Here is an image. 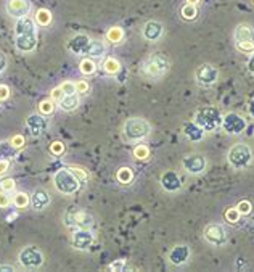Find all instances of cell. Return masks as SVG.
Here are the masks:
<instances>
[{
    "label": "cell",
    "instance_id": "obj_21",
    "mask_svg": "<svg viewBox=\"0 0 254 272\" xmlns=\"http://www.w3.org/2000/svg\"><path fill=\"white\" fill-rule=\"evenodd\" d=\"M162 34V24L159 21H148L145 26H143V36L148 41H158Z\"/></svg>",
    "mask_w": 254,
    "mask_h": 272
},
{
    "label": "cell",
    "instance_id": "obj_33",
    "mask_svg": "<svg viewBox=\"0 0 254 272\" xmlns=\"http://www.w3.org/2000/svg\"><path fill=\"white\" fill-rule=\"evenodd\" d=\"M53 109H55V102L53 100H44L41 102V105H39V113L44 114V116H49L53 113Z\"/></svg>",
    "mask_w": 254,
    "mask_h": 272
},
{
    "label": "cell",
    "instance_id": "obj_42",
    "mask_svg": "<svg viewBox=\"0 0 254 272\" xmlns=\"http://www.w3.org/2000/svg\"><path fill=\"white\" fill-rule=\"evenodd\" d=\"M127 266H126V261L124 260H118V261H114L111 263L108 266V271H114V272H121V271H124Z\"/></svg>",
    "mask_w": 254,
    "mask_h": 272
},
{
    "label": "cell",
    "instance_id": "obj_11",
    "mask_svg": "<svg viewBox=\"0 0 254 272\" xmlns=\"http://www.w3.org/2000/svg\"><path fill=\"white\" fill-rule=\"evenodd\" d=\"M71 243L76 250H87L94 243V234L86 227H79L74 230L73 237H71Z\"/></svg>",
    "mask_w": 254,
    "mask_h": 272
},
{
    "label": "cell",
    "instance_id": "obj_49",
    "mask_svg": "<svg viewBox=\"0 0 254 272\" xmlns=\"http://www.w3.org/2000/svg\"><path fill=\"white\" fill-rule=\"evenodd\" d=\"M5 66H6V58L3 56V54H0V73L5 69Z\"/></svg>",
    "mask_w": 254,
    "mask_h": 272
},
{
    "label": "cell",
    "instance_id": "obj_17",
    "mask_svg": "<svg viewBox=\"0 0 254 272\" xmlns=\"http://www.w3.org/2000/svg\"><path fill=\"white\" fill-rule=\"evenodd\" d=\"M161 185L166 192H177L182 189V179L177 172L166 171L161 176Z\"/></svg>",
    "mask_w": 254,
    "mask_h": 272
},
{
    "label": "cell",
    "instance_id": "obj_6",
    "mask_svg": "<svg viewBox=\"0 0 254 272\" xmlns=\"http://www.w3.org/2000/svg\"><path fill=\"white\" fill-rule=\"evenodd\" d=\"M233 37H235V45L240 52L243 54H251L254 52V29L250 24H238L233 32Z\"/></svg>",
    "mask_w": 254,
    "mask_h": 272
},
{
    "label": "cell",
    "instance_id": "obj_29",
    "mask_svg": "<svg viewBox=\"0 0 254 272\" xmlns=\"http://www.w3.org/2000/svg\"><path fill=\"white\" fill-rule=\"evenodd\" d=\"M106 39L109 42H113V44H119L122 39H124V31H122L119 26H113V28L108 29Z\"/></svg>",
    "mask_w": 254,
    "mask_h": 272
},
{
    "label": "cell",
    "instance_id": "obj_24",
    "mask_svg": "<svg viewBox=\"0 0 254 272\" xmlns=\"http://www.w3.org/2000/svg\"><path fill=\"white\" fill-rule=\"evenodd\" d=\"M105 44L100 42V41H90L89 44V49H87V56L89 58H102L103 55H105Z\"/></svg>",
    "mask_w": 254,
    "mask_h": 272
},
{
    "label": "cell",
    "instance_id": "obj_2",
    "mask_svg": "<svg viewBox=\"0 0 254 272\" xmlns=\"http://www.w3.org/2000/svg\"><path fill=\"white\" fill-rule=\"evenodd\" d=\"M195 122L203 129L204 132L216 131L219 126H222V114L217 108L214 107H204L200 108L195 114Z\"/></svg>",
    "mask_w": 254,
    "mask_h": 272
},
{
    "label": "cell",
    "instance_id": "obj_23",
    "mask_svg": "<svg viewBox=\"0 0 254 272\" xmlns=\"http://www.w3.org/2000/svg\"><path fill=\"white\" fill-rule=\"evenodd\" d=\"M184 134H185V137L188 140L198 142V140L203 139L204 131L197 124V122H187V124L184 126Z\"/></svg>",
    "mask_w": 254,
    "mask_h": 272
},
{
    "label": "cell",
    "instance_id": "obj_1",
    "mask_svg": "<svg viewBox=\"0 0 254 272\" xmlns=\"http://www.w3.org/2000/svg\"><path fill=\"white\" fill-rule=\"evenodd\" d=\"M150 132H152V126L143 118H130L122 126V135L127 142H139L148 137Z\"/></svg>",
    "mask_w": 254,
    "mask_h": 272
},
{
    "label": "cell",
    "instance_id": "obj_38",
    "mask_svg": "<svg viewBox=\"0 0 254 272\" xmlns=\"http://www.w3.org/2000/svg\"><path fill=\"white\" fill-rule=\"evenodd\" d=\"M60 87L64 92V95H73V94L77 92V90H76V82H73V81H64Z\"/></svg>",
    "mask_w": 254,
    "mask_h": 272
},
{
    "label": "cell",
    "instance_id": "obj_4",
    "mask_svg": "<svg viewBox=\"0 0 254 272\" xmlns=\"http://www.w3.org/2000/svg\"><path fill=\"white\" fill-rule=\"evenodd\" d=\"M169 58L161 55V54H154L148 58V60L143 63V74H145L147 77H161L164 76L167 71H169Z\"/></svg>",
    "mask_w": 254,
    "mask_h": 272
},
{
    "label": "cell",
    "instance_id": "obj_37",
    "mask_svg": "<svg viewBox=\"0 0 254 272\" xmlns=\"http://www.w3.org/2000/svg\"><path fill=\"white\" fill-rule=\"evenodd\" d=\"M69 171L74 174V176L81 180V182H86V180L89 179V174L87 171L84 169V167H79V166H69Z\"/></svg>",
    "mask_w": 254,
    "mask_h": 272
},
{
    "label": "cell",
    "instance_id": "obj_28",
    "mask_svg": "<svg viewBox=\"0 0 254 272\" xmlns=\"http://www.w3.org/2000/svg\"><path fill=\"white\" fill-rule=\"evenodd\" d=\"M79 69H81V73L84 76H92L97 71V64H95V61L92 60V58L87 56V58H84V60L81 61Z\"/></svg>",
    "mask_w": 254,
    "mask_h": 272
},
{
    "label": "cell",
    "instance_id": "obj_32",
    "mask_svg": "<svg viewBox=\"0 0 254 272\" xmlns=\"http://www.w3.org/2000/svg\"><path fill=\"white\" fill-rule=\"evenodd\" d=\"M36 21H37L39 26H49L51 23V13L49 10H45V8L37 10V13H36Z\"/></svg>",
    "mask_w": 254,
    "mask_h": 272
},
{
    "label": "cell",
    "instance_id": "obj_9",
    "mask_svg": "<svg viewBox=\"0 0 254 272\" xmlns=\"http://www.w3.org/2000/svg\"><path fill=\"white\" fill-rule=\"evenodd\" d=\"M195 77L201 86H211L219 79V71L212 64H201L195 71Z\"/></svg>",
    "mask_w": 254,
    "mask_h": 272
},
{
    "label": "cell",
    "instance_id": "obj_5",
    "mask_svg": "<svg viewBox=\"0 0 254 272\" xmlns=\"http://www.w3.org/2000/svg\"><path fill=\"white\" fill-rule=\"evenodd\" d=\"M227 160H229V163L233 169H245V167H248L251 163L253 152L246 144H237L230 148Z\"/></svg>",
    "mask_w": 254,
    "mask_h": 272
},
{
    "label": "cell",
    "instance_id": "obj_7",
    "mask_svg": "<svg viewBox=\"0 0 254 272\" xmlns=\"http://www.w3.org/2000/svg\"><path fill=\"white\" fill-rule=\"evenodd\" d=\"M18 261L24 269H37L44 264V255L36 247H26L19 251Z\"/></svg>",
    "mask_w": 254,
    "mask_h": 272
},
{
    "label": "cell",
    "instance_id": "obj_44",
    "mask_svg": "<svg viewBox=\"0 0 254 272\" xmlns=\"http://www.w3.org/2000/svg\"><path fill=\"white\" fill-rule=\"evenodd\" d=\"M11 203V200H10V197H8V193L6 192H0V208H6Z\"/></svg>",
    "mask_w": 254,
    "mask_h": 272
},
{
    "label": "cell",
    "instance_id": "obj_52",
    "mask_svg": "<svg viewBox=\"0 0 254 272\" xmlns=\"http://www.w3.org/2000/svg\"><path fill=\"white\" fill-rule=\"evenodd\" d=\"M187 2H188V3H193V5H195V3L198 2V0H187Z\"/></svg>",
    "mask_w": 254,
    "mask_h": 272
},
{
    "label": "cell",
    "instance_id": "obj_41",
    "mask_svg": "<svg viewBox=\"0 0 254 272\" xmlns=\"http://www.w3.org/2000/svg\"><path fill=\"white\" fill-rule=\"evenodd\" d=\"M0 187H2V190L6 192V193H11L13 190H15V180H13L11 177L2 180V184H0Z\"/></svg>",
    "mask_w": 254,
    "mask_h": 272
},
{
    "label": "cell",
    "instance_id": "obj_27",
    "mask_svg": "<svg viewBox=\"0 0 254 272\" xmlns=\"http://www.w3.org/2000/svg\"><path fill=\"white\" fill-rule=\"evenodd\" d=\"M103 69L106 71L108 74H118L121 71V63L113 56H108L105 61H103Z\"/></svg>",
    "mask_w": 254,
    "mask_h": 272
},
{
    "label": "cell",
    "instance_id": "obj_8",
    "mask_svg": "<svg viewBox=\"0 0 254 272\" xmlns=\"http://www.w3.org/2000/svg\"><path fill=\"white\" fill-rule=\"evenodd\" d=\"M222 127L227 134L238 135L246 129V121L237 113H229L222 116Z\"/></svg>",
    "mask_w": 254,
    "mask_h": 272
},
{
    "label": "cell",
    "instance_id": "obj_45",
    "mask_svg": "<svg viewBox=\"0 0 254 272\" xmlns=\"http://www.w3.org/2000/svg\"><path fill=\"white\" fill-rule=\"evenodd\" d=\"M10 97V87L5 86V84H0V102L6 100Z\"/></svg>",
    "mask_w": 254,
    "mask_h": 272
},
{
    "label": "cell",
    "instance_id": "obj_15",
    "mask_svg": "<svg viewBox=\"0 0 254 272\" xmlns=\"http://www.w3.org/2000/svg\"><path fill=\"white\" fill-rule=\"evenodd\" d=\"M29 10H31L29 0H8L6 2V13L13 18L28 16Z\"/></svg>",
    "mask_w": 254,
    "mask_h": 272
},
{
    "label": "cell",
    "instance_id": "obj_12",
    "mask_svg": "<svg viewBox=\"0 0 254 272\" xmlns=\"http://www.w3.org/2000/svg\"><path fill=\"white\" fill-rule=\"evenodd\" d=\"M182 166H184V169L190 174H201L206 169V158L201 157L198 153L187 155L184 161H182Z\"/></svg>",
    "mask_w": 254,
    "mask_h": 272
},
{
    "label": "cell",
    "instance_id": "obj_48",
    "mask_svg": "<svg viewBox=\"0 0 254 272\" xmlns=\"http://www.w3.org/2000/svg\"><path fill=\"white\" fill-rule=\"evenodd\" d=\"M248 71L254 76V52H251V56L248 60Z\"/></svg>",
    "mask_w": 254,
    "mask_h": 272
},
{
    "label": "cell",
    "instance_id": "obj_43",
    "mask_svg": "<svg viewBox=\"0 0 254 272\" xmlns=\"http://www.w3.org/2000/svg\"><path fill=\"white\" fill-rule=\"evenodd\" d=\"M50 95H51V100H53L55 103H60L63 99H64V92L61 90V87H56V89H53L50 92Z\"/></svg>",
    "mask_w": 254,
    "mask_h": 272
},
{
    "label": "cell",
    "instance_id": "obj_20",
    "mask_svg": "<svg viewBox=\"0 0 254 272\" xmlns=\"http://www.w3.org/2000/svg\"><path fill=\"white\" fill-rule=\"evenodd\" d=\"M50 203V195L47 190L44 189H37L34 190V193H32L31 197V206L34 208L36 211H42L49 206Z\"/></svg>",
    "mask_w": 254,
    "mask_h": 272
},
{
    "label": "cell",
    "instance_id": "obj_3",
    "mask_svg": "<svg viewBox=\"0 0 254 272\" xmlns=\"http://www.w3.org/2000/svg\"><path fill=\"white\" fill-rule=\"evenodd\" d=\"M53 184H55V189L60 193H63V195H73V193H76L81 189L82 182L69 171V167H66V169H58L55 172Z\"/></svg>",
    "mask_w": 254,
    "mask_h": 272
},
{
    "label": "cell",
    "instance_id": "obj_30",
    "mask_svg": "<svg viewBox=\"0 0 254 272\" xmlns=\"http://www.w3.org/2000/svg\"><path fill=\"white\" fill-rule=\"evenodd\" d=\"M180 15L184 19H187V21H192V19H195L198 16V10L193 3H185L184 6H182Z\"/></svg>",
    "mask_w": 254,
    "mask_h": 272
},
{
    "label": "cell",
    "instance_id": "obj_51",
    "mask_svg": "<svg viewBox=\"0 0 254 272\" xmlns=\"http://www.w3.org/2000/svg\"><path fill=\"white\" fill-rule=\"evenodd\" d=\"M248 111H250V114L254 118V99L251 100V103H250V107H248Z\"/></svg>",
    "mask_w": 254,
    "mask_h": 272
},
{
    "label": "cell",
    "instance_id": "obj_50",
    "mask_svg": "<svg viewBox=\"0 0 254 272\" xmlns=\"http://www.w3.org/2000/svg\"><path fill=\"white\" fill-rule=\"evenodd\" d=\"M13 271H15V268L13 266H6V264L0 266V272H13Z\"/></svg>",
    "mask_w": 254,
    "mask_h": 272
},
{
    "label": "cell",
    "instance_id": "obj_18",
    "mask_svg": "<svg viewBox=\"0 0 254 272\" xmlns=\"http://www.w3.org/2000/svg\"><path fill=\"white\" fill-rule=\"evenodd\" d=\"M188 258H190V250H188L187 245H177V247H174L171 250V253H169V261H171L174 266H180V264L187 263Z\"/></svg>",
    "mask_w": 254,
    "mask_h": 272
},
{
    "label": "cell",
    "instance_id": "obj_16",
    "mask_svg": "<svg viewBox=\"0 0 254 272\" xmlns=\"http://www.w3.org/2000/svg\"><path fill=\"white\" fill-rule=\"evenodd\" d=\"M26 127H28V131L32 135H41L45 131V127H47V121H45L44 114L34 113V114L28 116V119H26Z\"/></svg>",
    "mask_w": 254,
    "mask_h": 272
},
{
    "label": "cell",
    "instance_id": "obj_39",
    "mask_svg": "<svg viewBox=\"0 0 254 272\" xmlns=\"http://www.w3.org/2000/svg\"><path fill=\"white\" fill-rule=\"evenodd\" d=\"M24 144H26V140H24V137L21 134L13 135V137L10 139V145L13 148H21V147H24Z\"/></svg>",
    "mask_w": 254,
    "mask_h": 272
},
{
    "label": "cell",
    "instance_id": "obj_31",
    "mask_svg": "<svg viewBox=\"0 0 254 272\" xmlns=\"http://www.w3.org/2000/svg\"><path fill=\"white\" fill-rule=\"evenodd\" d=\"M29 203H31V198L28 197V193H24V192H16L15 197H13V205L19 210L26 208Z\"/></svg>",
    "mask_w": 254,
    "mask_h": 272
},
{
    "label": "cell",
    "instance_id": "obj_22",
    "mask_svg": "<svg viewBox=\"0 0 254 272\" xmlns=\"http://www.w3.org/2000/svg\"><path fill=\"white\" fill-rule=\"evenodd\" d=\"M15 31H16V36H21V34H34V32H36V24H34V21H32L29 16L18 18L16 26H15Z\"/></svg>",
    "mask_w": 254,
    "mask_h": 272
},
{
    "label": "cell",
    "instance_id": "obj_35",
    "mask_svg": "<svg viewBox=\"0 0 254 272\" xmlns=\"http://www.w3.org/2000/svg\"><path fill=\"white\" fill-rule=\"evenodd\" d=\"M134 157L137 158V160H148V157H150V148L147 147V145H137L135 148H134Z\"/></svg>",
    "mask_w": 254,
    "mask_h": 272
},
{
    "label": "cell",
    "instance_id": "obj_47",
    "mask_svg": "<svg viewBox=\"0 0 254 272\" xmlns=\"http://www.w3.org/2000/svg\"><path fill=\"white\" fill-rule=\"evenodd\" d=\"M8 167H10L8 160H0V176H3V174L8 171Z\"/></svg>",
    "mask_w": 254,
    "mask_h": 272
},
{
    "label": "cell",
    "instance_id": "obj_13",
    "mask_svg": "<svg viewBox=\"0 0 254 272\" xmlns=\"http://www.w3.org/2000/svg\"><path fill=\"white\" fill-rule=\"evenodd\" d=\"M204 238L209 243L219 247V245L225 243L227 232L220 224H209V225H206V229H204Z\"/></svg>",
    "mask_w": 254,
    "mask_h": 272
},
{
    "label": "cell",
    "instance_id": "obj_36",
    "mask_svg": "<svg viewBox=\"0 0 254 272\" xmlns=\"http://www.w3.org/2000/svg\"><path fill=\"white\" fill-rule=\"evenodd\" d=\"M237 210L240 211V215L242 216H248L253 211V203L250 202V200H242V202L237 205Z\"/></svg>",
    "mask_w": 254,
    "mask_h": 272
},
{
    "label": "cell",
    "instance_id": "obj_40",
    "mask_svg": "<svg viewBox=\"0 0 254 272\" xmlns=\"http://www.w3.org/2000/svg\"><path fill=\"white\" fill-rule=\"evenodd\" d=\"M50 153H53L55 157H60V155L64 153V144L63 142H53L50 147Z\"/></svg>",
    "mask_w": 254,
    "mask_h": 272
},
{
    "label": "cell",
    "instance_id": "obj_19",
    "mask_svg": "<svg viewBox=\"0 0 254 272\" xmlns=\"http://www.w3.org/2000/svg\"><path fill=\"white\" fill-rule=\"evenodd\" d=\"M15 45L19 52H32L37 47V34H21L16 36Z\"/></svg>",
    "mask_w": 254,
    "mask_h": 272
},
{
    "label": "cell",
    "instance_id": "obj_46",
    "mask_svg": "<svg viewBox=\"0 0 254 272\" xmlns=\"http://www.w3.org/2000/svg\"><path fill=\"white\" fill-rule=\"evenodd\" d=\"M76 90H77V92H81V94H87L89 92V84L86 81L76 82Z\"/></svg>",
    "mask_w": 254,
    "mask_h": 272
},
{
    "label": "cell",
    "instance_id": "obj_14",
    "mask_svg": "<svg viewBox=\"0 0 254 272\" xmlns=\"http://www.w3.org/2000/svg\"><path fill=\"white\" fill-rule=\"evenodd\" d=\"M90 41H92V39L86 34H76L68 41V50L76 55H86Z\"/></svg>",
    "mask_w": 254,
    "mask_h": 272
},
{
    "label": "cell",
    "instance_id": "obj_10",
    "mask_svg": "<svg viewBox=\"0 0 254 272\" xmlns=\"http://www.w3.org/2000/svg\"><path fill=\"white\" fill-rule=\"evenodd\" d=\"M64 221H66L68 225H74V227H89L94 222V218L86 211L71 210L64 215Z\"/></svg>",
    "mask_w": 254,
    "mask_h": 272
},
{
    "label": "cell",
    "instance_id": "obj_26",
    "mask_svg": "<svg viewBox=\"0 0 254 272\" xmlns=\"http://www.w3.org/2000/svg\"><path fill=\"white\" fill-rule=\"evenodd\" d=\"M60 107H61V109H64V111H73V109L79 107V97H77L76 94L64 95V99L60 102Z\"/></svg>",
    "mask_w": 254,
    "mask_h": 272
},
{
    "label": "cell",
    "instance_id": "obj_34",
    "mask_svg": "<svg viewBox=\"0 0 254 272\" xmlns=\"http://www.w3.org/2000/svg\"><path fill=\"white\" fill-rule=\"evenodd\" d=\"M224 216H225V221L230 222V224H237L240 221V218H242L240 211L237 210V206H235V208H229V210H227L224 213Z\"/></svg>",
    "mask_w": 254,
    "mask_h": 272
},
{
    "label": "cell",
    "instance_id": "obj_25",
    "mask_svg": "<svg viewBox=\"0 0 254 272\" xmlns=\"http://www.w3.org/2000/svg\"><path fill=\"white\" fill-rule=\"evenodd\" d=\"M116 179H118L119 184L129 185L134 180V172H132V169H130V167L122 166V167H119V169H118V172H116Z\"/></svg>",
    "mask_w": 254,
    "mask_h": 272
}]
</instances>
